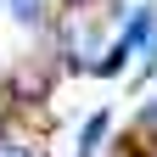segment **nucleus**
<instances>
[{
    "mask_svg": "<svg viewBox=\"0 0 157 157\" xmlns=\"http://www.w3.org/2000/svg\"><path fill=\"white\" fill-rule=\"evenodd\" d=\"M107 118H112V112H95L90 124H84V135H78V157H90L95 146H101V135H107Z\"/></svg>",
    "mask_w": 157,
    "mask_h": 157,
    "instance_id": "nucleus-3",
    "label": "nucleus"
},
{
    "mask_svg": "<svg viewBox=\"0 0 157 157\" xmlns=\"http://www.w3.org/2000/svg\"><path fill=\"white\" fill-rule=\"evenodd\" d=\"M0 140H6V118H0Z\"/></svg>",
    "mask_w": 157,
    "mask_h": 157,
    "instance_id": "nucleus-8",
    "label": "nucleus"
},
{
    "mask_svg": "<svg viewBox=\"0 0 157 157\" xmlns=\"http://www.w3.org/2000/svg\"><path fill=\"white\" fill-rule=\"evenodd\" d=\"M151 23H157V11H151V6H140V11L129 17V28H124V45L135 51V45H140V39H151Z\"/></svg>",
    "mask_w": 157,
    "mask_h": 157,
    "instance_id": "nucleus-2",
    "label": "nucleus"
},
{
    "mask_svg": "<svg viewBox=\"0 0 157 157\" xmlns=\"http://www.w3.org/2000/svg\"><path fill=\"white\" fill-rule=\"evenodd\" d=\"M0 157H28V151H0Z\"/></svg>",
    "mask_w": 157,
    "mask_h": 157,
    "instance_id": "nucleus-7",
    "label": "nucleus"
},
{
    "mask_svg": "<svg viewBox=\"0 0 157 157\" xmlns=\"http://www.w3.org/2000/svg\"><path fill=\"white\" fill-rule=\"evenodd\" d=\"M45 90H51V73H39V67H23V73L11 78V95H17V101H39Z\"/></svg>",
    "mask_w": 157,
    "mask_h": 157,
    "instance_id": "nucleus-1",
    "label": "nucleus"
},
{
    "mask_svg": "<svg viewBox=\"0 0 157 157\" xmlns=\"http://www.w3.org/2000/svg\"><path fill=\"white\" fill-rule=\"evenodd\" d=\"M17 23H39V11H45V0H6Z\"/></svg>",
    "mask_w": 157,
    "mask_h": 157,
    "instance_id": "nucleus-4",
    "label": "nucleus"
},
{
    "mask_svg": "<svg viewBox=\"0 0 157 157\" xmlns=\"http://www.w3.org/2000/svg\"><path fill=\"white\" fill-rule=\"evenodd\" d=\"M124 56H129V45H118V51H107V62H101V73H118V67H124Z\"/></svg>",
    "mask_w": 157,
    "mask_h": 157,
    "instance_id": "nucleus-5",
    "label": "nucleus"
},
{
    "mask_svg": "<svg viewBox=\"0 0 157 157\" xmlns=\"http://www.w3.org/2000/svg\"><path fill=\"white\" fill-rule=\"evenodd\" d=\"M146 129H157V107H151V112H146Z\"/></svg>",
    "mask_w": 157,
    "mask_h": 157,
    "instance_id": "nucleus-6",
    "label": "nucleus"
}]
</instances>
